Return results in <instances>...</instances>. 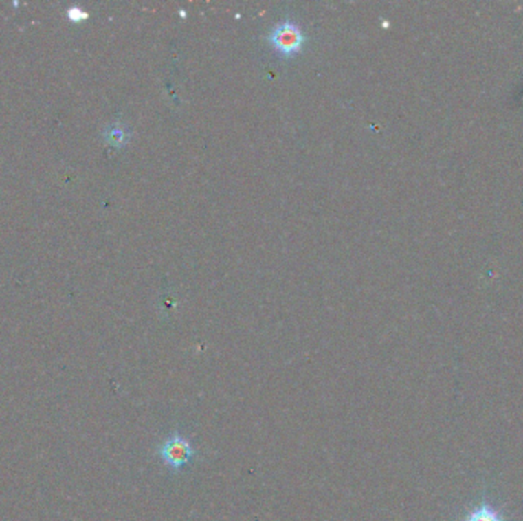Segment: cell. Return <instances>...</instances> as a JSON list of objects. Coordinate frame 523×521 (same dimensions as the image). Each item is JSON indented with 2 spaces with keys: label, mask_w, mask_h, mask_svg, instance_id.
Instances as JSON below:
<instances>
[{
  "label": "cell",
  "mask_w": 523,
  "mask_h": 521,
  "mask_svg": "<svg viewBox=\"0 0 523 521\" xmlns=\"http://www.w3.org/2000/svg\"><path fill=\"white\" fill-rule=\"evenodd\" d=\"M268 40L274 49L287 58L297 56L304 45L302 28L293 20H283L277 23L268 34Z\"/></svg>",
  "instance_id": "cell-1"
},
{
  "label": "cell",
  "mask_w": 523,
  "mask_h": 521,
  "mask_svg": "<svg viewBox=\"0 0 523 521\" xmlns=\"http://www.w3.org/2000/svg\"><path fill=\"white\" fill-rule=\"evenodd\" d=\"M158 454L170 469L179 471L198 454L192 442L179 433H173L158 447Z\"/></svg>",
  "instance_id": "cell-2"
},
{
  "label": "cell",
  "mask_w": 523,
  "mask_h": 521,
  "mask_svg": "<svg viewBox=\"0 0 523 521\" xmlns=\"http://www.w3.org/2000/svg\"><path fill=\"white\" fill-rule=\"evenodd\" d=\"M464 521H504L500 512L493 509L491 506L482 505L478 509H474Z\"/></svg>",
  "instance_id": "cell-3"
},
{
  "label": "cell",
  "mask_w": 523,
  "mask_h": 521,
  "mask_svg": "<svg viewBox=\"0 0 523 521\" xmlns=\"http://www.w3.org/2000/svg\"><path fill=\"white\" fill-rule=\"evenodd\" d=\"M106 140L113 144V146H123L127 140V135L124 132L123 127L120 126H112L111 129L106 132Z\"/></svg>",
  "instance_id": "cell-4"
},
{
  "label": "cell",
  "mask_w": 523,
  "mask_h": 521,
  "mask_svg": "<svg viewBox=\"0 0 523 521\" xmlns=\"http://www.w3.org/2000/svg\"><path fill=\"white\" fill-rule=\"evenodd\" d=\"M67 16H69L72 22H81V20L87 19V12L78 8V6H72V8L67 11Z\"/></svg>",
  "instance_id": "cell-5"
}]
</instances>
